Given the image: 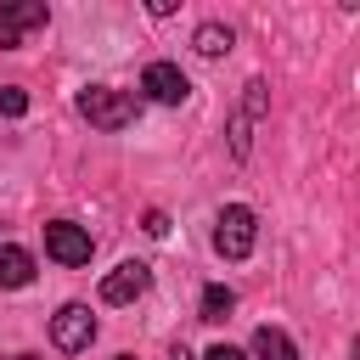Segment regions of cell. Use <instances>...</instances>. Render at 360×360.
I'll return each instance as SVG.
<instances>
[{
    "mask_svg": "<svg viewBox=\"0 0 360 360\" xmlns=\"http://www.w3.org/2000/svg\"><path fill=\"white\" fill-rule=\"evenodd\" d=\"M253 242H259V219H253V208H242V202L219 208V219H214V248H219V259H248Z\"/></svg>",
    "mask_w": 360,
    "mask_h": 360,
    "instance_id": "6da1fadb",
    "label": "cell"
},
{
    "mask_svg": "<svg viewBox=\"0 0 360 360\" xmlns=\"http://www.w3.org/2000/svg\"><path fill=\"white\" fill-rule=\"evenodd\" d=\"M79 112H84L96 129H124V124H135V96L96 84V90H84V96H79Z\"/></svg>",
    "mask_w": 360,
    "mask_h": 360,
    "instance_id": "7a4b0ae2",
    "label": "cell"
},
{
    "mask_svg": "<svg viewBox=\"0 0 360 360\" xmlns=\"http://www.w3.org/2000/svg\"><path fill=\"white\" fill-rule=\"evenodd\" d=\"M264 107H270V90H264V79H248V90H242V107L231 112V158H248V146H253V124L264 118Z\"/></svg>",
    "mask_w": 360,
    "mask_h": 360,
    "instance_id": "3957f363",
    "label": "cell"
},
{
    "mask_svg": "<svg viewBox=\"0 0 360 360\" xmlns=\"http://www.w3.org/2000/svg\"><path fill=\"white\" fill-rule=\"evenodd\" d=\"M51 338H56V349L79 354V349H90V338H96V315H90L84 304H62L56 321H51Z\"/></svg>",
    "mask_w": 360,
    "mask_h": 360,
    "instance_id": "277c9868",
    "label": "cell"
},
{
    "mask_svg": "<svg viewBox=\"0 0 360 360\" xmlns=\"http://www.w3.org/2000/svg\"><path fill=\"white\" fill-rule=\"evenodd\" d=\"M45 253L56 264H90V231H79L68 219H51L45 225Z\"/></svg>",
    "mask_w": 360,
    "mask_h": 360,
    "instance_id": "5b68a950",
    "label": "cell"
},
{
    "mask_svg": "<svg viewBox=\"0 0 360 360\" xmlns=\"http://www.w3.org/2000/svg\"><path fill=\"white\" fill-rule=\"evenodd\" d=\"M141 90H146L152 101H163V107H174V101L191 96V84H186V73H180L174 62H152V68L141 73Z\"/></svg>",
    "mask_w": 360,
    "mask_h": 360,
    "instance_id": "8992f818",
    "label": "cell"
},
{
    "mask_svg": "<svg viewBox=\"0 0 360 360\" xmlns=\"http://www.w3.org/2000/svg\"><path fill=\"white\" fill-rule=\"evenodd\" d=\"M146 281H152V270H146L141 259H124V264L101 281V298H107V304H129V298L146 292Z\"/></svg>",
    "mask_w": 360,
    "mask_h": 360,
    "instance_id": "52a82bcc",
    "label": "cell"
},
{
    "mask_svg": "<svg viewBox=\"0 0 360 360\" xmlns=\"http://www.w3.org/2000/svg\"><path fill=\"white\" fill-rule=\"evenodd\" d=\"M28 28H45V6L39 0H22V6H0V51L22 45Z\"/></svg>",
    "mask_w": 360,
    "mask_h": 360,
    "instance_id": "ba28073f",
    "label": "cell"
},
{
    "mask_svg": "<svg viewBox=\"0 0 360 360\" xmlns=\"http://www.w3.org/2000/svg\"><path fill=\"white\" fill-rule=\"evenodd\" d=\"M253 360H298V349L281 326H259L253 332Z\"/></svg>",
    "mask_w": 360,
    "mask_h": 360,
    "instance_id": "9c48e42d",
    "label": "cell"
},
{
    "mask_svg": "<svg viewBox=\"0 0 360 360\" xmlns=\"http://www.w3.org/2000/svg\"><path fill=\"white\" fill-rule=\"evenodd\" d=\"M34 281V259L11 242H0V287H28Z\"/></svg>",
    "mask_w": 360,
    "mask_h": 360,
    "instance_id": "30bf717a",
    "label": "cell"
},
{
    "mask_svg": "<svg viewBox=\"0 0 360 360\" xmlns=\"http://www.w3.org/2000/svg\"><path fill=\"white\" fill-rule=\"evenodd\" d=\"M191 45H197L202 56H225V51H231V28H225V22H202Z\"/></svg>",
    "mask_w": 360,
    "mask_h": 360,
    "instance_id": "8fae6325",
    "label": "cell"
},
{
    "mask_svg": "<svg viewBox=\"0 0 360 360\" xmlns=\"http://www.w3.org/2000/svg\"><path fill=\"white\" fill-rule=\"evenodd\" d=\"M236 309V292L231 287H202V321H225Z\"/></svg>",
    "mask_w": 360,
    "mask_h": 360,
    "instance_id": "7c38bea8",
    "label": "cell"
},
{
    "mask_svg": "<svg viewBox=\"0 0 360 360\" xmlns=\"http://www.w3.org/2000/svg\"><path fill=\"white\" fill-rule=\"evenodd\" d=\"M0 112H6V118H22V112H28V90L6 84V90H0Z\"/></svg>",
    "mask_w": 360,
    "mask_h": 360,
    "instance_id": "4fadbf2b",
    "label": "cell"
},
{
    "mask_svg": "<svg viewBox=\"0 0 360 360\" xmlns=\"http://www.w3.org/2000/svg\"><path fill=\"white\" fill-rule=\"evenodd\" d=\"M202 360H248V354H242V349H231V343H214Z\"/></svg>",
    "mask_w": 360,
    "mask_h": 360,
    "instance_id": "5bb4252c",
    "label": "cell"
},
{
    "mask_svg": "<svg viewBox=\"0 0 360 360\" xmlns=\"http://www.w3.org/2000/svg\"><path fill=\"white\" fill-rule=\"evenodd\" d=\"M146 231H152V236H163V231H169V214H163V208H152V214H146Z\"/></svg>",
    "mask_w": 360,
    "mask_h": 360,
    "instance_id": "9a60e30c",
    "label": "cell"
},
{
    "mask_svg": "<svg viewBox=\"0 0 360 360\" xmlns=\"http://www.w3.org/2000/svg\"><path fill=\"white\" fill-rule=\"evenodd\" d=\"M169 360H191V354H186V349H174V354H169Z\"/></svg>",
    "mask_w": 360,
    "mask_h": 360,
    "instance_id": "2e32d148",
    "label": "cell"
},
{
    "mask_svg": "<svg viewBox=\"0 0 360 360\" xmlns=\"http://www.w3.org/2000/svg\"><path fill=\"white\" fill-rule=\"evenodd\" d=\"M11 360H39V354H11Z\"/></svg>",
    "mask_w": 360,
    "mask_h": 360,
    "instance_id": "e0dca14e",
    "label": "cell"
},
{
    "mask_svg": "<svg viewBox=\"0 0 360 360\" xmlns=\"http://www.w3.org/2000/svg\"><path fill=\"white\" fill-rule=\"evenodd\" d=\"M118 360H135V354H118Z\"/></svg>",
    "mask_w": 360,
    "mask_h": 360,
    "instance_id": "ac0fdd59",
    "label": "cell"
}]
</instances>
